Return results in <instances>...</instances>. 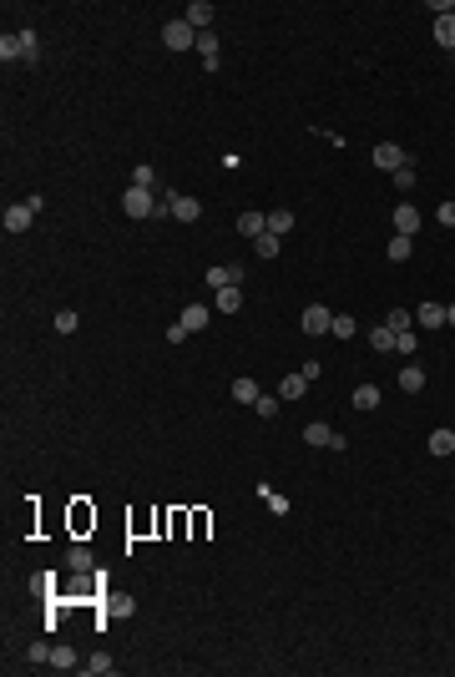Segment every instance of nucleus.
Instances as JSON below:
<instances>
[{
	"label": "nucleus",
	"mask_w": 455,
	"mask_h": 677,
	"mask_svg": "<svg viewBox=\"0 0 455 677\" xmlns=\"http://www.w3.org/2000/svg\"><path fill=\"white\" fill-rule=\"evenodd\" d=\"M122 207H127V217H157V212H162V202L152 197V187H127V192H122Z\"/></svg>",
	"instance_id": "f257e3e1"
},
{
	"label": "nucleus",
	"mask_w": 455,
	"mask_h": 677,
	"mask_svg": "<svg viewBox=\"0 0 455 677\" xmlns=\"http://www.w3.org/2000/svg\"><path fill=\"white\" fill-rule=\"evenodd\" d=\"M162 41H167V51H198V31H193L183 16L162 26Z\"/></svg>",
	"instance_id": "f03ea898"
},
{
	"label": "nucleus",
	"mask_w": 455,
	"mask_h": 677,
	"mask_svg": "<svg viewBox=\"0 0 455 677\" xmlns=\"http://www.w3.org/2000/svg\"><path fill=\"white\" fill-rule=\"evenodd\" d=\"M405 162H415V157H410L400 142H379V147H374V167H379V172H400Z\"/></svg>",
	"instance_id": "7ed1b4c3"
},
{
	"label": "nucleus",
	"mask_w": 455,
	"mask_h": 677,
	"mask_svg": "<svg viewBox=\"0 0 455 677\" xmlns=\"http://www.w3.org/2000/svg\"><path fill=\"white\" fill-rule=\"evenodd\" d=\"M167 212H173L178 222H198V217H203V202L188 197V192H173V197H167Z\"/></svg>",
	"instance_id": "20e7f679"
},
{
	"label": "nucleus",
	"mask_w": 455,
	"mask_h": 677,
	"mask_svg": "<svg viewBox=\"0 0 455 677\" xmlns=\"http://www.w3.org/2000/svg\"><path fill=\"white\" fill-rule=\"evenodd\" d=\"M389 222H394V233H400V238H415V233H420V212H415L410 202L394 207V212H389Z\"/></svg>",
	"instance_id": "39448f33"
},
{
	"label": "nucleus",
	"mask_w": 455,
	"mask_h": 677,
	"mask_svg": "<svg viewBox=\"0 0 455 677\" xmlns=\"http://www.w3.org/2000/svg\"><path fill=\"white\" fill-rule=\"evenodd\" d=\"M299 324H304V334H329V329H334V314H329L324 304H309Z\"/></svg>",
	"instance_id": "423d86ee"
},
{
	"label": "nucleus",
	"mask_w": 455,
	"mask_h": 677,
	"mask_svg": "<svg viewBox=\"0 0 455 677\" xmlns=\"http://www.w3.org/2000/svg\"><path fill=\"white\" fill-rule=\"evenodd\" d=\"M0 222H6V233H26L31 222H36V207H31V202H16V207H6V217H0Z\"/></svg>",
	"instance_id": "0eeeda50"
},
{
	"label": "nucleus",
	"mask_w": 455,
	"mask_h": 677,
	"mask_svg": "<svg viewBox=\"0 0 455 677\" xmlns=\"http://www.w3.org/2000/svg\"><path fill=\"white\" fill-rule=\"evenodd\" d=\"M213 309H218V314H238V309H243V289H238V284L218 289V294H213Z\"/></svg>",
	"instance_id": "6e6552de"
},
{
	"label": "nucleus",
	"mask_w": 455,
	"mask_h": 677,
	"mask_svg": "<svg viewBox=\"0 0 455 677\" xmlns=\"http://www.w3.org/2000/svg\"><path fill=\"white\" fill-rule=\"evenodd\" d=\"M198 56H203V66H208V71H218L223 56H218V36H213V31H198Z\"/></svg>",
	"instance_id": "1a4fd4ad"
},
{
	"label": "nucleus",
	"mask_w": 455,
	"mask_h": 677,
	"mask_svg": "<svg viewBox=\"0 0 455 677\" xmlns=\"http://www.w3.org/2000/svg\"><path fill=\"white\" fill-rule=\"evenodd\" d=\"M183 21H188L193 31H208V26H213V6H208V0H193V6L183 11Z\"/></svg>",
	"instance_id": "9d476101"
},
{
	"label": "nucleus",
	"mask_w": 455,
	"mask_h": 677,
	"mask_svg": "<svg viewBox=\"0 0 455 677\" xmlns=\"http://www.w3.org/2000/svg\"><path fill=\"white\" fill-rule=\"evenodd\" d=\"M334 440H339V430H329L324 420H314V425H304V445H329V450H334Z\"/></svg>",
	"instance_id": "9b49d317"
},
{
	"label": "nucleus",
	"mask_w": 455,
	"mask_h": 677,
	"mask_svg": "<svg viewBox=\"0 0 455 677\" xmlns=\"http://www.w3.org/2000/svg\"><path fill=\"white\" fill-rule=\"evenodd\" d=\"M238 233H243V238H263V233H268V212H243V217H238Z\"/></svg>",
	"instance_id": "f8f14e48"
},
{
	"label": "nucleus",
	"mask_w": 455,
	"mask_h": 677,
	"mask_svg": "<svg viewBox=\"0 0 455 677\" xmlns=\"http://www.w3.org/2000/svg\"><path fill=\"white\" fill-rule=\"evenodd\" d=\"M400 389H405V394H420V389H425V369H420L415 359L400 369Z\"/></svg>",
	"instance_id": "ddd939ff"
},
{
	"label": "nucleus",
	"mask_w": 455,
	"mask_h": 677,
	"mask_svg": "<svg viewBox=\"0 0 455 677\" xmlns=\"http://www.w3.org/2000/svg\"><path fill=\"white\" fill-rule=\"evenodd\" d=\"M435 41H440L445 51H455V11H445V16H435Z\"/></svg>",
	"instance_id": "4468645a"
},
{
	"label": "nucleus",
	"mask_w": 455,
	"mask_h": 677,
	"mask_svg": "<svg viewBox=\"0 0 455 677\" xmlns=\"http://www.w3.org/2000/svg\"><path fill=\"white\" fill-rule=\"evenodd\" d=\"M233 400H238V405H258V400H263L258 379H233Z\"/></svg>",
	"instance_id": "2eb2a0df"
},
{
	"label": "nucleus",
	"mask_w": 455,
	"mask_h": 677,
	"mask_svg": "<svg viewBox=\"0 0 455 677\" xmlns=\"http://www.w3.org/2000/svg\"><path fill=\"white\" fill-rule=\"evenodd\" d=\"M208 319H213V314H208V304H188V309H183V324H188V334L208 329Z\"/></svg>",
	"instance_id": "dca6fc26"
},
{
	"label": "nucleus",
	"mask_w": 455,
	"mask_h": 677,
	"mask_svg": "<svg viewBox=\"0 0 455 677\" xmlns=\"http://www.w3.org/2000/svg\"><path fill=\"white\" fill-rule=\"evenodd\" d=\"M369 344H374V354H389V349H394V329H389V324H374V329H369Z\"/></svg>",
	"instance_id": "f3484780"
},
{
	"label": "nucleus",
	"mask_w": 455,
	"mask_h": 677,
	"mask_svg": "<svg viewBox=\"0 0 455 677\" xmlns=\"http://www.w3.org/2000/svg\"><path fill=\"white\" fill-rule=\"evenodd\" d=\"M430 455H455V430H430Z\"/></svg>",
	"instance_id": "a211bd4d"
},
{
	"label": "nucleus",
	"mask_w": 455,
	"mask_h": 677,
	"mask_svg": "<svg viewBox=\"0 0 455 677\" xmlns=\"http://www.w3.org/2000/svg\"><path fill=\"white\" fill-rule=\"evenodd\" d=\"M304 389H309V379H304V374H289V379L278 384V400H304Z\"/></svg>",
	"instance_id": "6ab92c4d"
},
{
	"label": "nucleus",
	"mask_w": 455,
	"mask_h": 677,
	"mask_svg": "<svg viewBox=\"0 0 455 677\" xmlns=\"http://www.w3.org/2000/svg\"><path fill=\"white\" fill-rule=\"evenodd\" d=\"M415 319H420V329H440L445 324V304H420Z\"/></svg>",
	"instance_id": "aec40b11"
},
{
	"label": "nucleus",
	"mask_w": 455,
	"mask_h": 677,
	"mask_svg": "<svg viewBox=\"0 0 455 677\" xmlns=\"http://www.w3.org/2000/svg\"><path fill=\"white\" fill-rule=\"evenodd\" d=\"M354 410H379V384H359L354 389Z\"/></svg>",
	"instance_id": "412c9836"
},
{
	"label": "nucleus",
	"mask_w": 455,
	"mask_h": 677,
	"mask_svg": "<svg viewBox=\"0 0 455 677\" xmlns=\"http://www.w3.org/2000/svg\"><path fill=\"white\" fill-rule=\"evenodd\" d=\"M410 248H415V238H400V233H394L384 253H389V263H405V258H410Z\"/></svg>",
	"instance_id": "4be33fe9"
},
{
	"label": "nucleus",
	"mask_w": 455,
	"mask_h": 677,
	"mask_svg": "<svg viewBox=\"0 0 455 677\" xmlns=\"http://www.w3.org/2000/svg\"><path fill=\"white\" fill-rule=\"evenodd\" d=\"M384 324H389L394 334H405V329H415V314H410V309H389V314H384Z\"/></svg>",
	"instance_id": "5701e85b"
},
{
	"label": "nucleus",
	"mask_w": 455,
	"mask_h": 677,
	"mask_svg": "<svg viewBox=\"0 0 455 677\" xmlns=\"http://www.w3.org/2000/svg\"><path fill=\"white\" fill-rule=\"evenodd\" d=\"M21 61H41V36L36 31H21Z\"/></svg>",
	"instance_id": "b1692460"
},
{
	"label": "nucleus",
	"mask_w": 455,
	"mask_h": 677,
	"mask_svg": "<svg viewBox=\"0 0 455 677\" xmlns=\"http://www.w3.org/2000/svg\"><path fill=\"white\" fill-rule=\"evenodd\" d=\"M289 228H294V212H289V207H278V212H268V233H278V238H283Z\"/></svg>",
	"instance_id": "393cba45"
},
{
	"label": "nucleus",
	"mask_w": 455,
	"mask_h": 677,
	"mask_svg": "<svg viewBox=\"0 0 455 677\" xmlns=\"http://www.w3.org/2000/svg\"><path fill=\"white\" fill-rule=\"evenodd\" d=\"M253 248H258V258H278L283 238H278V233H263V238H253Z\"/></svg>",
	"instance_id": "a878e982"
},
{
	"label": "nucleus",
	"mask_w": 455,
	"mask_h": 677,
	"mask_svg": "<svg viewBox=\"0 0 455 677\" xmlns=\"http://www.w3.org/2000/svg\"><path fill=\"white\" fill-rule=\"evenodd\" d=\"M389 182H394V187H400V192H410V187L420 182V177H415V162H405V167H400V172H389Z\"/></svg>",
	"instance_id": "bb28decb"
},
{
	"label": "nucleus",
	"mask_w": 455,
	"mask_h": 677,
	"mask_svg": "<svg viewBox=\"0 0 455 677\" xmlns=\"http://www.w3.org/2000/svg\"><path fill=\"white\" fill-rule=\"evenodd\" d=\"M329 334H334V338H354V334H359V324H354L349 314H334V329H329Z\"/></svg>",
	"instance_id": "cd10ccee"
},
{
	"label": "nucleus",
	"mask_w": 455,
	"mask_h": 677,
	"mask_svg": "<svg viewBox=\"0 0 455 677\" xmlns=\"http://www.w3.org/2000/svg\"><path fill=\"white\" fill-rule=\"evenodd\" d=\"M0 61H21V36H0Z\"/></svg>",
	"instance_id": "c85d7f7f"
},
{
	"label": "nucleus",
	"mask_w": 455,
	"mask_h": 677,
	"mask_svg": "<svg viewBox=\"0 0 455 677\" xmlns=\"http://www.w3.org/2000/svg\"><path fill=\"white\" fill-rule=\"evenodd\" d=\"M394 349H400L405 359H415V349H420V338H415V329H405V334H394Z\"/></svg>",
	"instance_id": "c756f323"
},
{
	"label": "nucleus",
	"mask_w": 455,
	"mask_h": 677,
	"mask_svg": "<svg viewBox=\"0 0 455 677\" xmlns=\"http://www.w3.org/2000/svg\"><path fill=\"white\" fill-rule=\"evenodd\" d=\"M51 667H61V672H66V667H81V662H76V652H71V647H51Z\"/></svg>",
	"instance_id": "7c9ffc66"
},
{
	"label": "nucleus",
	"mask_w": 455,
	"mask_h": 677,
	"mask_svg": "<svg viewBox=\"0 0 455 677\" xmlns=\"http://www.w3.org/2000/svg\"><path fill=\"white\" fill-rule=\"evenodd\" d=\"M152 182H157V172H152L147 162H137V167H132V187H152Z\"/></svg>",
	"instance_id": "2f4dec72"
},
{
	"label": "nucleus",
	"mask_w": 455,
	"mask_h": 677,
	"mask_svg": "<svg viewBox=\"0 0 455 677\" xmlns=\"http://www.w3.org/2000/svg\"><path fill=\"white\" fill-rule=\"evenodd\" d=\"M66 561H71V572H86V567H91V551H86V546H71Z\"/></svg>",
	"instance_id": "473e14b6"
},
{
	"label": "nucleus",
	"mask_w": 455,
	"mask_h": 677,
	"mask_svg": "<svg viewBox=\"0 0 455 677\" xmlns=\"http://www.w3.org/2000/svg\"><path fill=\"white\" fill-rule=\"evenodd\" d=\"M91 677H106V672H117V662H111V657H91V662H81Z\"/></svg>",
	"instance_id": "72a5a7b5"
},
{
	"label": "nucleus",
	"mask_w": 455,
	"mask_h": 677,
	"mask_svg": "<svg viewBox=\"0 0 455 677\" xmlns=\"http://www.w3.org/2000/svg\"><path fill=\"white\" fill-rule=\"evenodd\" d=\"M263 500H268V511H273V516H289V500H283L278 490H268V485H263Z\"/></svg>",
	"instance_id": "f704fd0d"
},
{
	"label": "nucleus",
	"mask_w": 455,
	"mask_h": 677,
	"mask_svg": "<svg viewBox=\"0 0 455 677\" xmlns=\"http://www.w3.org/2000/svg\"><path fill=\"white\" fill-rule=\"evenodd\" d=\"M76 324H81V319H76L71 309H61V314H56V329H61V334H76Z\"/></svg>",
	"instance_id": "c9c22d12"
},
{
	"label": "nucleus",
	"mask_w": 455,
	"mask_h": 677,
	"mask_svg": "<svg viewBox=\"0 0 455 677\" xmlns=\"http://www.w3.org/2000/svg\"><path fill=\"white\" fill-rule=\"evenodd\" d=\"M253 410H258V415H263V420H273V415H278V400H273V394H263V400H258V405H253Z\"/></svg>",
	"instance_id": "e433bc0d"
},
{
	"label": "nucleus",
	"mask_w": 455,
	"mask_h": 677,
	"mask_svg": "<svg viewBox=\"0 0 455 677\" xmlns=\"http://www.w3.org/2000/svg\"><path fill=\"white\" fill-rule=\"evenodd\" d=\"M440 222H445V228H455V202H440V212H435Z\"/></svg>",
	"instance_id": "4c0bfd02"
},
{
	"label": "nucleus",
	"mask_w": 455,
	"mask_h": 677,
	"mask_svg": "<svg viewBox=\"0 0 455 677\" xmlns=\"http://www.w3.org/2000/svg\"><path fill=\"white\" fill-rule=\"evenodd\" d=\"M46 586H51V577L41 572V577H31V596H46Z\"/></svg>",
	"instance_id": "58836bf2"
},
{
	"label": "nucleus",
	"mask_w": 455,
	"mask_h": 677,
	"mask_svg": "<svg viewBox=\"0 0 455 677\" xmlns=\"http://www.w3.org/2000/svg\"><path fill=\"white\" fill-rule=\"evenodd\" d=\"M445 324H450V329H455V304H445Z\"/></svg>",
	"instance_id": "ea45409f"
}]
</instances>
